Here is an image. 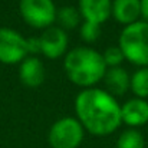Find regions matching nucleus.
Returning a JSON list of instances; mask_svg holds the SVG:
<instances>
[{
    "mask_svg": "<svg viewBox=\"0 0 148 148\" xmlns=\"http://www.w3.org/2000/svg\"><path fill=\"white\" fill-rule=\"evenodd\" d=\"M23 20L36 29H46L56 20V7L52 0H19Z\"/></svg>",
    "mask_w": 148,
    "mask_h": 148,
    "instance_id": "423d86ee",
    "label": "nucleus"
},
{
    "mask_svg": "<svg viewBox=\"0 0 148 148\" xmlns=\"http://www.w3.org/2000/svg\"><path fill=\"white\" fill-rule=\"evenodd\" d=\"M111 14L124 26L132 25L141 17V0H114Z\"/></svg>",
    "mask_w": 148,
    "mask_h": 148,
    "instance_id": "9b49d317",
    "label": "nucleus"
},
{
    "mask_svg": "<svg viewBox=\"0 0 148 148\" xmlns=\"http://www.w3.org/2000/svg\"><path fill=\"white\" fill-rule=\"evenodd\" d=\"M39 52L38 38L26 39L22 33L10 27H0V62L16 65L23 62L32 53Z\"/></svg>",
    "mask_w": 148,
    "mask_h": 148,
    "instance_id": "20e7f679",
    "label": "nucleus"
},
{
    "mask_svg": "<svg viewBox=\"0 0 148 148\" xmlns=\"http://www.w3.org/2000/svg\"><path fill=\"white\" fill-rule=\"evenodd\" d=\"M116 148H145V140L138 130L130 128L118 137Z\"/></svg>",
    "mask_w": 148,
    "mask_h": 148,
    "instance_id": "2eb2a0df",
    "label": "nucleus"
},
{
    "mask_svg": "<svg viewBox=\"0 0 148 148\" xmlns=\"http://www.w3.org/2000/svg\"><path fill=\"white\" fill-rule=\"evenodd\" d=\"M63 69L68 79L84 89L95 88L106 72L102 53L88 46L71 49L63 60Z\"/></svg>",
    "mask_w": 148,
    "mask_h": 148,
    "instance_id": "f03ea898",
    "label": "nucleus"
},
{
    "mask_svg": "<svg viewBox=\"0 0 148 148\" xmlns=\"http://www.w3.org/2000/svg\"><path fill=\"white\" fill-rule=\"evenodd\" d=\"M130 89L134 92L135 98H148V66L140 68L130 78Z\"/></svg>",
    "mask_w": 148,
    "mask_h": 148,
    "instance_id": "ddd939ff",
    "label": "nucleus"
},
{
    "mask_svg": "<svg viewBox=\"0 0 148 148\" xmlns=\"http://www.w3.org/2000/svg\"><path fill=\"white\" fill-rule=\"evenodd\" d=\"M99 33H101V26L95 23H89V22H84L81 26V36L86 43H92L98 39Z\"/></svg>",
    "mask_w": 148,
    "mask_h": 148,
    "instance_id": "f3484780",
    "label": "nucleus"
},
{
    "mask_svg": "<svg viewBox=\"0 0 148 148\" xmlns=\"http://www.w3.org/2000/svg\"><path fill=\"white\" fill-rule=\"evenodd\" d=\"M39 52L43 53L48 59H58L63 56L68 49V35L59 26H49L43 29L42 35L38 38Z\"/></svg>",
    "mask_w": 148,
    "mask_h": 148,
    "instance_id": "0eeeda50",
    "label": "nucleus"
},
{
    "mask_svg": "<svg viewBox=\"0 0 148 148\" xmlns=\"http://www.w3.org/2000/svg\"><path fill=\"white\" fill-rule=\"evenodd\" d=\"M130 75L128 72L121 68H108L105 75H103V82L106 86V92L111 94L112 97H119L124 95L130 89Z\"/></svg>",
    "mask_w": 148,
    "mask_h": 148,
    "instance_id": "f8f14e48",
    "label": "nucleus"
},
{
    "mask_svg": "<svg viewBox=\"0 0 148 148\" xmlns=\"http://www.w3.org/2000/svg\"><path fill=\"white\" fill-rule=\"evenodd\" d=\"M81 13L78 9L72 6H65L56 12V20L59 22V27L65 29H75L81 22Z\"/></svg>",
    "mask_w": 148,
    "mask_h": 148,
    "instance_id": "4468645a",
    "label": "nucleus"
},
{
    "mask_svg": "<svg viewBox=\"0 0 148 148\" xmlns=\"http://www.w3.org/2000/svg\"><path fill=\"white\" fill-rule=\"evenodd\" d=\"M19 78L23 85L38 88L45 81V65L36 56H27L19 66Z\"/></svg>",
    "mask_w": 148,
    "mask_h": 148,
    "instance_id": "9d476101",
    "label": "nucleus"
},
{
    "mask_svg": "<svg viewBox=\"0 0 148 148\" xmlns=\"http://www.w3.org/2000/svg\"><path fill=\"white\" fill-rule=\"evenodd\" d=\"M141 17L148 23V0H141Z\"/></svg>",
    "mask_w": 148,
    "mask_h": 148,
    "instance_id": "a211bd4d",
    "label": "nucleus"
},
{
    "mask_svg": "<svg viewBox=\"0 0 148 148\" xmlns=\"http://www.w3.org/2000/svg\"><path fill=\"white\" fill-rule=\"evenodd\" d=\"M121 121L131 128L145 125L148 122V102L141 98L128 99L121 105Z\"/></svg>",
    "mask_w": 148,
    "mask_h": 148,
    "instance_id": "6e6552de",
    "label": "nucleus"
},
{
    "mask_svg": "<svg viewBox=\"0 0 148 148\" xmlns=\"http://www.w3.org/2000/svg\"><path fill=\"white\" fill-rule=\"evenodd\" d=\"M84 127L73 116L58 119L49 130L48 141L52 148H78L84 141Z\"/></svg>",
    "mask_w": 148,
    "mask_h": 148,
    "instance_id": "39448f33",
    "label": "nucleus"
},
{
    "mask_svg": "<svg viewBox=\"0 0 148 148\" xmlns=\"http://www.w3.org/2000/svg\"><path fill=\"white\" fill-rule=\"evenodd\" d=\"M118 48L121 49L124 59L130 63L145 68L148 66V23L138 20L122 29Z\"/></svg>",
    "mask_w": 148,
    "mask_h": 148,
    "instance_id": "7ed1b4c3",
    "label": "nucleus"
},
{
    "mask_svg": "<svg viewBox=\"0 0 148 148\" xmlns=\"http://www.w3.org/2000/svg\"><path fill=\"white\" fill-rule=\"evenodd\" d=\"M102 58H103V62H105L106 68H116L124 60V55H122V52L118 46L106 48L105 52L102 53Z\"/></svg>",
    "mask_w": 148,
    "mask_h": 148,
    "instance_id": "dca6fc26",
    "label": "nucleus"
},
{
    "mask_svg": "<svg viewBox=\"0 0 148 148\" xmlns=\"http://www.w3.org/2000/svg\"><path fill=\"white\" fill-rule=\"evenodd\" d=\"M112 0H79V13L84 22L102 25L111 16Z\"/></svg>",
    "mask_w": 148,
    "mask_h": 148,
    "instance_id": "1a4fd4ad",
    "label": "nucleus"
},
{
    "mask_svg": "<svg viewBox=\"0 0 148 148\" xmlns=\"http://www.w3.org/2000/svg\"><path fill=\"white\" fill-rule=\"evenodd\" d=\"M75 112L84 130L97 137L112 134L122 124L121 105L101 88L82 89L75 99Z\"/></svg>",
    "mask_w": 148,
    "mask_h": 148,
    "instance_id": "f257e3e1",
    "label": "nucleus"
}]
</instances>
